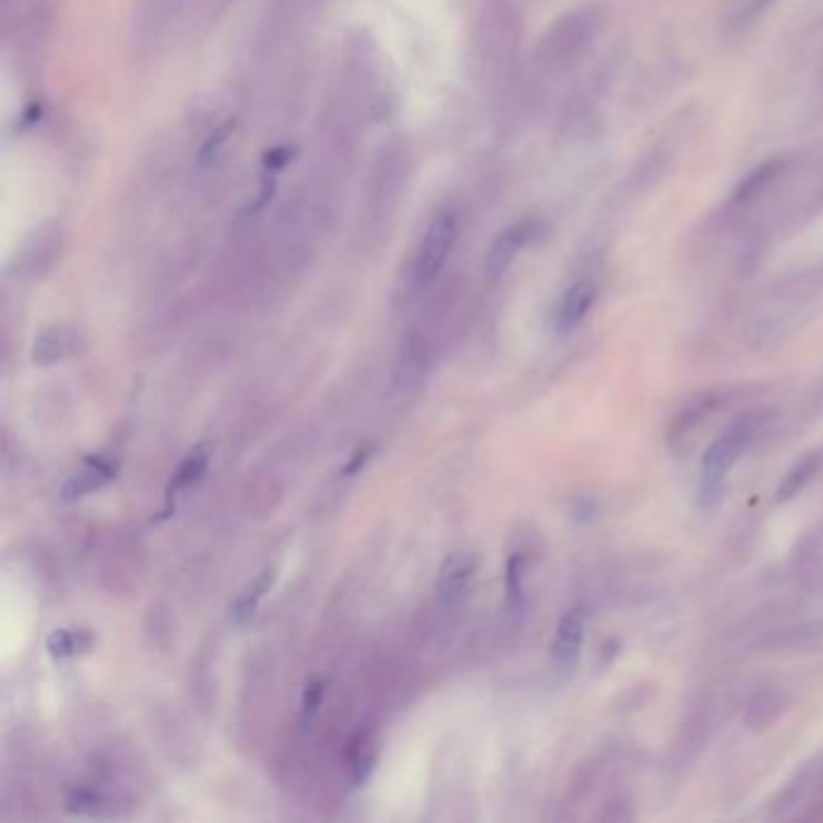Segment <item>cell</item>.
I'll use <instances>...</instances> for the list:
<instances>
[{
	"label": "cell",
	"instance_id": "obj_12",
	"mask_svg": "<svg viewBox=\"0 0 823 823\" xmlns=\"http://www.w3.org/2000/svg\"><path fill=\"white\" fill-rule=\"evenodd\" d=\"M47 648L53 658H76L80 652H88L92 648V635L82 631H53L47 640Z\"/></svg>",
	"mask_w": 823,
	"mask_h": 823
},
{
	"label": "cell",
	"instance_id": "obj_4",
	"mask_svg": "<svg viewBox=\"0 0 823 823\" xmlns=\"http://www.w3.org/2000/svg\"><path fill=\"white\" fill-rule=\"evenodd\" d=\"M582 640H584V621L580 611H570L558 621L555 635L551 643V662L555 669L570 672L575 669L580 652H582Z\"/></svg>",
	"mask_w": 823,
	"mask_h": 823
},
{
	"label": "cell",
	"instance_id": "obj_13",
	"mask_svg": "<svg viewBox=\"0 0 823 823\" xmlns=\"http://www.w3.org/2000/svg\"><path fill=\"white\" fill-rule=\"evenodd\" d=\"M205 466H208V450L203 448V444H201V448H193L187 456H184V462H181L179 464V469H177V473H174V479H172V491H181V488H187V485H191V483H197L201 476H203V471H205Z\"/></svg>",
	"mask_w": 823,
	"mask_h": 823
},
{
	"label": "cell",
	"instance_id": "obj_1",
	"mask_svg": "<svg viewBox=\"0 0 823 823\" xmlns=\"http://www.w3.org/2000/svg\"><path fill=\"white\" fill-rule=\"evenodd\" d=\"M765 423H769V418H765L763 411L746 413L739 418L736 423H732L722 438H717L713 444H710V450L705 452L703 464H701L699 498H701L703 508H713L720 500L722 485L724 481H727V473L739 462V456H742L753 442H756Z\"/></svg>",
	"mask_w": 823,
	"mask_h": 823
},
{
	"label": "cell",
	"instance_id": "obj_14",
	"mask_svg": "<svg viewBox=\"0 0 823 823\" xmlns=\"http://www.w3.org/2000/svg\"><path fill=\"white\" fill-rule=\"evenodd\" d=\"M777 170H780V162H777V160H773V162H769V164H761L756 172L746 177V181L742 184V189L736 191V199H739V201L751 199L753 193H759V191H761V187L769 184V181L777 174Z\"/></svg>",
	"mask_w": 823,
	"mask_h": 823
},
{
	"label": "cell",
	"instance_id": "obj_19",
	"mask_svg": "<svg viewBox=\"0 0 823 823\" xmlns=\"http://www.w3.org/2000/svg\"><path fill=\"white\" fill-rule=\"evenodd\" d=\"M232 126H234V123H225V126H222V129L213 136V141H208V143H205V148H203V152H201V160H208V158H211V152H215L218 145H222V143L228 141L225 136L232 131Z\"/></svg>",
	"mask_w": 823,
	"mask_h": 823
},
{
	"label": "cell",
	"instance_id": "obj_2",
	"mask_svg": "<svg viewBox=\"0 0 823 823\" xmlns=\"http://www.w3.org/2000/svg\"><path fill=\"white\" fill-rule=\"evenodd\" d=\"M459 234V222L454 213H438L428 222V228L418 242L415 257H413V278L415 283L428 285L435 278L444 261L450 259L454 242Z\"/></svg>",
	"mask_w": 823,
	"mask_h": 823
},
{
	"label": "cell",
	"instance_id": "obj_9",
	"mask_svg": "<svg viewBox=\"0 0 823 823\" xmlns=\"http://www.w3.org/2000/svg\"><path fill=\"white\" fill-rule=\"evenodd\" d=\"M273 582H275V570L273 568L261 570V573L240 592V596L234 599L232 613H230L232 623L244 625L247 621H251V616H254L259 604H261V599L267 596V592L273 588Z\"/></svg>",
	"mask_w": 823,
	"mask_h": 823
},
{
	"label": "cell",
	"instance_id": "obj_15",
	"mask_svg": "<svg viewBox=\"0 0 823 823\" xmlns=\"http://www.w3.org/2000/svg\"><path fill=\"white\" fill-rule=\"evenodd\" d=\"M100 802V794H94L92 790H73L68 794V809L78 814H97Z\"/></svg>",
	"mask_w": 823,
	"mask_h": 823
},
{
	"label": "cell",
	"instance_id": "obj_17",
	"mask_svg": "<svg viewBox=\"0 0 823 823\" xmlns=\"http://www.w3.org/2000/svg\"><path fill=\"white\" fill-rule=\"evenodd\" d=\"M322 695H324V683L322 681L307 683L304 695H302V717H310V715L317 713L319 703H322Z\"/></svg>",
	"mask_w": 823,
	"mask_h": 823
},
{
	"label": "cell",
	"instance_id": "obj_5",
	"mask_svg": "<svg viewBox=\"0 0 823 823\" xmlns=\"http://www.w3.org/2000/svg\"><path fill=\"white\" fill-rule=\"evenodd\" d=\"M476 573V555L469 551H456L442 563L438 575V596L442 604H454L464 594L469 582Z\"/></svg>",
	"mask_w": 823,
	"mask_h": 823
},
{
	"label": "cell",
	"instance_id": "obj_8",
	"mask_svg": "<svg viewBox=\"0 0 823 823\" xmlns=\"http://www.w3.org/2000/svg\"><path fill=\"white\" fill-rule=\"evenodd\" d=\"M114 473H117V466L111 462H104V459H88L86 469L76 473V476L63 485V498L78 500V498H86L88 493L100 491L104 483L114 479Z\"/></svg>",
	"mask_w": 823,
	"mask_h": 823
},
{
	"label": "cell",
	"instance_id": "obj_16",
	"mask_svg": "<svg viewBox=\"0 0 823 823\" xmlns=\"http://www.w3.org/2000/svg\"><path fill=\"white\" fill-rule=\"evenodd\" d=\"M508 602L518 606L522 602V563L520 558H512L508 565Z\"/></svg>",
	"mask_w": 823,
	"mask_h": 823
},
{
	"label": "cell",
	"instance_id": "obj_11",
	"mask_svg": "<svg viewBox=\"0 0 823 823\" xmlns=\"http://www.w3.org/2000/svg\"><path fill=\"white\" fill-rule=\"evenodd\" d=\"M377 763V742L370 730H360L348 744V765L355 783H365Z\"/></svg>",
	"mask_w": 823,
	"mask_h": 823
},
{
	"label": "cell",
	"instance_id": "obj_7",
	"mask_svg": "<svg viewBox=\"0 0 823 823\" xmlns=\"http://www.w3.org/2000/svg\"><path fill=\"white\" fill-rule=\"evenodd\" d=\"M76 351H78V333L71 329L56 327V329H47L44 333H39L34 348H32V358L37 365H56V362L66 360Z\"/></svg>",
	"mask_w": 823,
	"mask_h": 823
},
{
	"label": "cell",
	"instance_id": "obj_18",
	"mask_svg": "<svg viewBox=\"0 0 823 823\" xmlns=\"http://www.w3.org/2000/svg\"><path fill=\"white\" fill-rule=\"evenodd\" d=\"M370 454H372V448H362V450H358L355 454H353V459H351V462H348L345 466H343V476H353V473H358L360 471V466L362 464H365L368 462V459H370Z\"/></svg>",
	"mask_w": 823,
	"mask_h": 823
},
{
	"label": "cell",
	"instance_id": "obj_10",
	"mask_svg": "<svg viewBox=\"0 0 823 823\" xmlns=\"http://www.w3.org/2000/svg\"><path fill=\"white\" fill-rule=\"evenodd\" d=\"M821 462H823V456H821L819 452L802 456L800 462L794 464V466L785 473L783 481H780L777 491H775V500H777V502H787V500H792V498L797 495V493H802L804 488L814 481V476H816L819 469H821Z\"/></svg>",
	"mask_w": 823,
	"mask_h": 823
},
{
	"label": "cell",
	"instance_id": "obj_6",
	"mask_svg": "<svg viewBox=\"0 0 823 823\" xmlns=\"http://www.w3.org/2000/svg\"><path fill=\"white\" fill-rule=\"evenodd\" d=\"M596 302V285L590 281H580L565 290V295L558 302L555 310V329L561 333L573 331L584 322V317L592 312Z\"/></svg>",
	"mask_w": 823,
	"mask_h": 823
},
{
	"label": "cell",
	"instance_id": "obj_3",
	"mask_svg": "<svg viewBox=\"0 0 823 823\" xmlns=\"http://www.w3.org/2000/svg\"><path fill=\"white\" fill-rule=\"evenodd\" d=\"M534 232H536V222L532 220L514 222V225H510L508 230H502L495 237V242L491 244V251H488V259H485L488 275L491 278L505 275L508 269L512 267V261L518 259V254L524 249V244L532 240Z\"/></svg>",
	"mask_w": 823,
	"mask_h": 823
}]
</instances>
